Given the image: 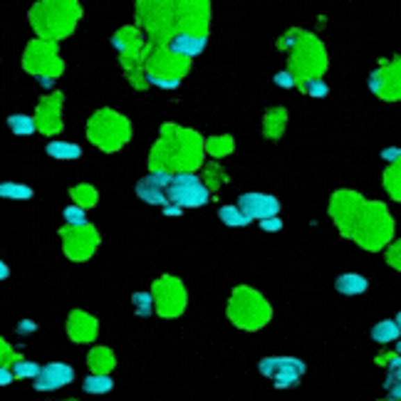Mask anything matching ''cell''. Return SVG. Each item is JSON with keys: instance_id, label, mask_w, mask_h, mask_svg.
I'll return each mask as SVG.
<instances>
[{"instance_id": "1", "label": "cell", "mask_w": 401, "mask_h": 401, "mask_svg": "<svg viewBox=\"0 0 401 401\" xmlns=\"http://www.w3.org/2000/svg\"><path fill=\"white\" fill-rule=\"evenodd\" d=\"M134 20L158 45L186 33L211 35V0H134Z\"/></svg>"}, {"instance_id": "2", "label": "cell", "mask_w": 401, "mask_h": 401, "mask_svg": "<svg viewBox=\"0 0 401 401\" xmlns=\"http://www.w3.org/2000/svg\"><path fill=\"white\" fill-rule=\"evenodd\" d=\"M329 215L345 238L364 250H382L394 236V218L379 201H367L354 191H337L329 201Z\"/></svg>"}, {"instance_id": "3", "label": "cell", "mask_w": 401, "mask_h": 401, "mask_svg": "<svg viewBox=\"0 0 401 401\" xmlns=\"http://www.w3.org/2000/svg\"><path fill=\"white\" fill-rule=\"evenodd\" d=\"M206 158V139L196 129H186L174 122H166L158 129V139L147 156L149 171H169V174H183V171L204 169Z\"/></svg>"}, {"instance_id": "4", "label": "cell", "mask_w": 401, "mask_h": 401, "mask_svg": "<svg viewBox=\"0 0 401 401\" xmlns=\"http://www.w3.org/2000/svg\"><path fill=\"white\" fill-rule=\"evenodd\" d=\"M277 50L288 55V69L297 77V85L307 79H322L329 67L327 47L310 30L290 28L277 40Z\"/></svg>"}, {"instance_id": "5", "label": "cell", "mask_w": 401, "mask_h": 401, "mask_svg": "<svg viewBox=\"0 0 401 401\" xmlns=\"http://www.w3.org/2000/svg\"><path fill=\"white\" fill-rule=\"evenodd\" d=\"M79 20H82L79 0H38L28 13V23L35 35L52 42L74 35Z\"/></svg>"}, {"instance_id": "6", "label": "cell", "mask_w": 401, "mask_h": 401, "mask_svg": "<svg viewBox=\"0 0 401 401\" xmlns=\"http://www.w3.org/2000/svg\"><path fill=\"white\" fill-rule=\"evenodd\" d=\"M144 69H147L149 85L158 90H176L183 77L191 72V60L176 55L169 50V45L147 42L144 47Z\"/></svg>"}, {"instance_id": "7", "label": "cell", "mask_w": 401, "mask_h": 401, "mask_svg": "<svg viewBox=\"0 0 401 401\" xmlns=\"http://www.w3.org/2000/svg\"><path fill=\"white\" fill-rule=\"evenodd\" d=\"M131 136H134L131 122L117 109L102 107L87 119V139L104 154L122 152L131 142Z\"/></svg>"}, {"instance_id": "8", "label": "cell", "mask_w": 401, "mask_h": 401, "mask_svg": "<svg viewBox=\"0 0 401 401\" xmlns=\"http://www.w3.org/2000/svg\"><path fill=\"white\" fill-rule=\"evenodd\" d=\"M228 317L238 327L243 329H258L270 320V305L260 293L253 288H236L228 302Z\"/></svg>"}, {"instance_id": "9", "label": "cell", "mask_w": 401, "mask_h": 401, "mask_svg": "<svg viewBox=\"0 0 401 401\" xmlns=\"http://www.w3.org/2000/svg\"><path fill=\"white\" fill-rule=\"evenodd\" d=\"M23 69L38 77H60L65 72V60L60 55V45L52 40L35 38L28 42L23 52Z\"/></svg>"}, {"instance_id": "10", "label": "cell", "mask_w": 401, "mask_h": 401, "mask_svg": "<svg viewBox=\"0 0 401 401\" xmlns=\"http://www.w3.org/2000/svg\"><path fill=\"white\" fill-rule=\"evenodd\" d=\"M211 188L204 183V176L196 171L174 174V183L169 186V201L183 206V208H201L211 201Z\"/></svg>"}, {"instance_id": "11", "label": "cell", "mask_w": 401, "mask_h": 401, "mask_svg": "<svg viewBox=\"0 0 401 401\" xmlns=\"http://www.w3.org/2000/svg\"><path fill=\"white\" fill-rule=\"evenodd\" d=\"M60 240H63V250L69 260L74 263H85L99 248V231L92 223L87 226H65L60 228Z\"/></svg>"}, {"instance_id": "12", "label": "cell", "mask_w": 401, "mask_h": 401, "mask_svg": "<svg viewBox=\"0 0 401 401\" xmlns=\"http://www.w3.org/2000/svg\"><path fill=\"white\" fill-rule=\"evenodd\" d=\"M152 293L156 297V312L161 317H179L186 307V288L174 275L158 277Z\"/></svg>"}, {"instance_id": "13", "label": "cell", "mask_w": 401, "mask_h": 401, "mask_svg": "<svg viewBox=\"0 0 401 401\" xmlns=\"http://www.w3.org/2000/svg\"><path fill=\"white\" fill-rule=\"evenodd\" d=\"M369 90L386 102L401 99V57L394 55L389 63H382L369 74Z\"/></svg>"}, {"instance_id": "14", "label": "cell", "mask_w": 401, "mask_h": 401, "mask_svg": "<svg viewBox=\"0 0 401 401\" xmlns=\"http://www.w3.org/2000/svg\"><path fill=\"white\" fill-rule=\"evenodd\" d=\"M63 104L65 95L63 92H50L38 102L35 107V122H38V131L45 136H57L63 131Z\"/></svg>"}, {"instance_id": "15", "label": "cell", "mask_w": 401, "mask_h": 401, "mask_svg": "<svg viewBox=\"0 0 401 401\" xmlns=\"http://www.w3.org/2000/svg\"><path fill=\"white\" fill-rule=\"evenodd\" d=\"M238 208L248 213L253 220H265V218H272V215H280V201L270 193H258V191H250V193H243V196H238Z\"/></svg>"}, {"instance_id": "16", "label": "cell", "mask_w": 401, "mask_h": 401, "mask_svg": "<svg viewBox=\"0 0 401 401\" xmlns=\"http://www.w3.org/2000/svg\"><path fill=\"white\" fill-rule=\"evenodd\" d=\"M33 382L38 391H57L63 389V386L72 384L74 369L65 362H52V364H45L42 372L38 374V379H33Z\"/></svg>"}, {"instance_id": "17", "label": "cell", "mask_w": 401, "mask_h": 401, "mask_svg": "<svg viewBox=\"0 0 401 401\" xmlns=\"http://www.w3.org/2000/svg\"><path fill=\"white\" fill-rule=\"evenodd\" d=\"M305 362L297 359V357H283V364H280V372L272 379L277 389H295L300 384V379L305 374Z\"/></svg>"}, {"instance_id": "18", "label": "cell", "mask_w": 401, "mask_h": 401, "mask_svg": "<svg viewBox=\"0 0 401 401\" xmlns=\"http://www.w3.org/2000/svg\"><path fill=\"white\" fill-rule=\"evenodd\" d=\"M206 45H208V35H179V38H174L169 42V50L176 52V55L181 57H188V60H193V57H198L201 52L206 50Z\"/></svg>"}, {"instance_id": "19", "label": "cell", "mask_w": 401, "mask_h": 401, "mask_svg": "<svg viewBox=\"0 0 401 401\" xmlns=\"http://www.w3.org/2000/svg\"><path fill=\"white\" fill-rule=\"evenodd\" d=\"M67 332L74 342H92L97 337V320L85 312H72L67 322Z\"/></svg>"}, {"instance_id": "20", "label": "cell", "mask_w": 401, "mask_h": 401, "mask_svg": "<svg viewBox=\"0 0 401 401\" xmlns=\"http://www.w3.org/2000/svg\"><path fill=\"white\" fill-rule=\"evenodd\" d=\"M288 129V109L285 107H270L263 117V136L277 142Z\"/></svg>"}, {"instance_id": "21", "label": "cell", "mask_w": 401, "mask_h": 401, "mask_svg": "<svg viewBox=\"0 0 401 401\" xmlns=\"http://www.w3.org/2000/svg\"><path fill=\"white\" fill-rule=\"evenodd\" d=\"M136 196L142 198L144 204H152V206H164L166 201H169V188L164 186H156V183L149 179V176H144V179H139L134 186Z\"/></svg>"}, {"instance_id": "22", "label": "cell", "mask_w": 401, "mask_h": 401, "mask_svg": "<svg viewBox=\"0 0 401 401\" xmlns=\"http://www.w3.org/2000/svg\"><path fill=\"white\" fill-rule=\"evenodd\" d=\"M367 288H369V280L364 275H357V272H345V275H339L337 283H334V290H337L339 295H347V297L367 293Z\"/></svg>"}, {"instance_id": "23", "label": "cell", "mask_w": 401, "mask_h": 401, "mask_svg": "<svg viewBox=\"0 0 401 401\" xmlns=\"http://www.w3.org/2000/svg\"><path fill=\"white\" fill-rule=\"evenodd\" d=\"M201 171H204V183L211 188V193H218L220 188L231 181L228 171L223 169L218 161H208V164H204V169H201Z\"/></svg>"}, {"instance_id": "24", "label": "cell", "mask_w": 401, "mask_h": 401, "mask_svg": "<svg viewBox=\"0 0 401 401\" xmlns=\"http://www.w3.org/2000/svg\"><path fill=\"white\" fill-rule=\"evenodd\" d=\"M236 152V139L231 134H215L206 139V154L213 158H223V156H231Z\"/></svg>"}, {"instance_id": "25", "label": "cell", "mask_w": 401, "mask_h": 401, "mask_svg": "<svg viewBox=\"0 0 401 401\" xmlns=\"http://www.w3.org/2000/svg\"><path fill=\"white\" fill-rule=\"evenodd\" d=\"M47 156L57 158V161H77L79 156H82V149H79V144H72V142H50L45 147Z\"/></svg>"}, {"instance_id": "26", "label": "cell", "mask_w": 401, "mask_h": 401, "mask_svg": "<svg viewBox=\"0 0 401 401\" xmlns=\"http://www.w3.org/2000/svg\"><path fill=\"white\" fill-rule=\"evenodd\" d=\"M401 327L396 320H382L372 327V339L377 345H389V342H399Z\"/></svg>"}, {"instance_id": "27", "label": "cell", "mask_w": 401, "mask_h": 401, "mask_svg": "<svg viewBox=\"0 0 401 401\" xmlns=\"http://www.w3.org/2000/svg\"><path fill=\"white\" fill-rule=\"evenodd\" d=\"M69 198H72V204L82 206V208H95L99 204V193H97L95 186L90 183H77V186L69 188Z\"/></svg>"}, {"instance_id": "28", "label": "cell", "mask_w": 401, "mask_h": 401, "mask_svg": "<svg viewBox=\"0 0 401 401\" xmlns=\"http://www.w3.org/2000/svg\"><path fill=\"white\" fill-rule=\"evenodd\" d=\"M382 183H384L386 193H389L394 201L401 204V158L396 164H389L384 169V176H382Z\"/></svg>"}, {"instance_id": "29", "label": "cell", "mask_w": 401, "mask_h": 401, "mask_svg": "<svg viewBox=\"0 0 401 401\" xmlns=\"http://www.w3.org/2000/svg\"><path fill=\"white\" fill-rule=\"evenodd\" d=\"M82 389L87 391V394H109V391L114 389V379L109 377V374H90V377L82 382Z\"/></svg>"}, {"instance_id": "30", "label": "cell", "mask_w": 401, "mask_h": 401, "mask_svg": "<svg viewBox=\"0 0 401 401\" xmlns=\"http://www.w3.org/2000/svg\"><path fill=\"white\" fill-rule=\"evenodd\" d=\"M218 218L226 223L228 228H243V226H250V215L243 213V211L238 208V206H220L218 208Z\"/></svg>"}, {"instance_id": "31", "label": "cell", "mask_w": 401, "mask_h": 401, "mask_svg": "<svg viewBox=\"0 0 401 401\" xmlns=\"http://www.w3.org/2000/svg\"><path fill=\"white\" fill-rule=\"evenodd\" d=\"M8 126L15 136H30L38 131V122L30 114H10L8 117Z\"/></svg>"}, {"instance_id": "32", "label": "cell", "mask_w": 401, "mask_h": 401, "mask_svg": "<svg viewBox=\"0 0 401 401\" xmlns=\"http://www.w3.org/2000/svg\"><path fill=\"white\" fill-rule=\"evenodd\" d=\"M87 362L92 364V369H95V374H107V372H112V367H114V354L109 350H95L90 357H87Z\"/></svg>"}, {"instance_id": "33", "label": "cell", "mask_w": 401, "mask_h": 401, "mask_svg": "<svg viewBox=\"0 0 401 401\" xmlns=\"http://www.w3.org/2000/svg\"><path fill=\"white\" fill-rule=\"evenodd\" d=\"M33 188L25 186V183L15 181H3L0 183V196L3 198H17V201H25V198H33Z\"/></svg>"}, {"instance_id": "34", "label": "cell", "mask_w": 401, "mask_h": 401, "mask_svg": "<svg viewBox=\"0 0 401 401\" xmlns=\"http://www.w3.org/2000/svg\"><path fill=\"white\" fill-rule=\"evenodd\" d=\"M297 90L307 97H315V99H322V97L329 95V87L325 79H307V82H300Z\"/></svg>"}, {"instance_id": "35", "label": "cell", "mask_w": 401, "mask_h": 401, "mask_svg": "<svg viewBox=\"0 0 401 401\" xmlns=\"http://www.w3.org/2000/svg\"><path fill=\"white\" fill-rule=\"evenodd\" d=\"M63 218L67 226H87V211L77 204L67 206V208L63 211Z\"/></svg>"}, {"instance_id": "36", "label": "cell", "mask_w": 401, "mask_h": 401, "mask_svg": "<svg viewBox=\"0 0 401 401\" xmlns=\"http://www.w3.org/2000/svg\"><path fill=\"white\" fill-rule=\"evenodd\" d=\"M13 372H15L17 379H38V374L42 372V367L35 362H28V359H20V362L13 364Z\"/></svg>"}, {"instance_id": "37", "label": "cell", "mask_w": 401, "mask_h": 401, "mask_svg": "<svg viewBox=\"0 0 401 401\" xmlns=\"http://www.w3.org/2000/svg\"><path fill=\"white\" fill-rule=\"evenodd\" d=\"M280 364H283V357H263V359L258 362V369L263 377L275 379L277 372H280Z\"/></svg>"}, {"instance_id": "38", "label": "cell", "mask_w": 401, "mask_h": 401, "mask_svg": "<svg viewBox=\"0 0 401 401\" xmlns=\"http://www.w3.org/2000/svg\"><path fill=\"white\" fill-rule=\"evenodd\" d=\"M272 82H275L280 90H297V77H295L290 69H280V72L272 77Z\"/></svg>"}, {"instance_id": "39", "label": "cell", "mask_w": 401, "mask_h": 401, "mask_svg": "<svg viewBox=\"0 0 401 401\" xmlns=\"http://www.w3.org/2000/svg\"><path fill=\"white\" fill-rule=\"evenodd\" d=\"M131 302H134L136 310H139V307H156V297H154V293H134L131 295Z\"/></svg>"}, {"instance_id": "40", "label": "cell", "mask_w": 401, "mask_h": 401, "mask_svg": "<svg viewBox=\"0 0 401 401\" xmlns=\"http://www.w3.org/2000/svg\"><path fill=\"white\" fill-rule=\"evenodd\" d=\"M260 228H263L265 233H277V231H283L285 223H283V218H280V215H272V218L260 220Z\"/></svg>"}, {"instance_id": "41", "label": "cell", "mask_w": 401, "mask_h": 401, "mask_svg": "<svg viewBox=\"0 0 401 401\" xmlns=\"http://www.w3.org/2000/svg\"><path fill=\"white\" fill-rule=\"evenodd\" d=\"M386 260H389L396 270H401V240H396L394 245H389V248H386Z\"/></svg>"}, {"instance_id": "42", "label": "cell", "mask_w": 401, "mask_h": 401, "mask_svg": "<svg viewBox=\"0 0 401 401\" xmlns=\"http://www.w3.org/2000/svg\"><path fill=\"white\" fill-rule=\"evenodd\" d=\"M161 213H164V215H174V218H179V215L183 213V206L174 204V201H166V204L161 206Z\"/></svg>"}, {"instance_id": "43", "label": "cell", "mask_w": 401, "mask_h": 401, "mask_svg": "<svg viewBox=\"0 0 401 401\" xmlns=\"http://www.w3.org/2000/svg\"><path fill=\"white\" fill-rule=\"evenodd\" d=\"M33 332H38V322H33V320H20L17 322V334H33Z\"/></svg>"}, {"instance_id": "44", "label": "cell", "mask_w": 401, "mask_h": 401, "mask_svg": "<svg viewBox=\"0 0 401 401\" xmlns=\"http://www.w3.org/2000/svg\"><path fill=\"white\" fill-rule=\"evenodd\" d=\"M382 158H384L386 164H396V161L401 158V149H396V147L384 149V152H382Z\"/></svg>"}, {"instance_id": "45", "label": "cell", "mask_w": 401, "mask_h": 401, "mask_svg": "<svg viewBox=\"0 0 401 401\" xmlns=\"http://www.w3.org/2000/svg\"><path fill=\"white\" fill-rule=\"evenodd\" d=\"M13 379H15V372H10V369H8V367L0 369V384L8 386V384H10V382H13Z\"/></svg>"}, {"instance_id": "46", "label": "cell", "mask_w": 401, "mask_h": 401, "mask_svg": "<svg viewBox=\"0 0 401 401\" xmlns=\"http://www.w3.org/2000/svg\"><path fill=\"white\" fill-rule=\"evenodd\" d=\"M55 82H57L55 77H38V85L42 87V90H50V92H55Z\"/></svg>"}, {"instance_id": "47", "label": "cell", "mask_w": 401, "mask_h": 401, "mask_svg": "<svg viewBox=\"0 0 401 401\" xmlns=\"http://www.w3.org/2000/svg\"><path fill=\"white\" fill-rule=\"evenodd\" d=\"M389 396L391 399H396V401H401V382H396L394 386L389 389Z\"/></svg>"}, {"instance_id": "48", "label": "cell", "mask_w": 401, "mask_h": 401, "mask_svg": "<svg viewBox=\"0 0 401 401\" xmlns=\"http://www.w3.org/2000/svg\"><path fill=\"white\" fill-rule=\"evenodd\" d=\"M134 312H136V317H149L156 312V307H139V310H134Z\"/></svg>"}, {"instance_id": "49", "label": "cell", "mask_w": 401, "mask_h": 401, "mask_svg": "<svg viewBox=\"0 0 401 401\" xmlns=\"http://www.w3.org/2000/svg\"><path fill=\"white\" fill-rule=\"evenodd\" d=\"M0 280H8V265H6V263H0Z\"/></svg>"}, {"instance_id": "50", "label": "cell", "mask_w": 401, "mask_h": 401, "mask_svg": "<svg viewBox=\"0 0 401 401\" xmlns=\"http://www.w3.org/2000/svg\"><path fill=\"white\" fill-rule=\"evenodd\" d=\"M391 374H394V377H396V382H401V367H399V369H394V372H391Z\"/></svg>"}, {"instance_id": "51", "label": "cell", "mask_w": 401, "mask_h": 401, "mask_svg": "<svg viewBox=\"0 0 401 401\" xmlns=\"http://www.w3.org/2000/svg\"><path fill=\"white\" fill-rule=\"evenodd\" d=\"M396 352H399V354H401V339H399V342H396Z\"/></svg>"}, {"instance_id": "52", "label": "cell", "mask_w": 401, "mask_h": 401, "mask_svg": "<svg viewBox=\"0 0 401 401\" xmlns=\"http://www.w3.org/2000/svg\"><path fill=\"white\" fill-rule=\"evenodd\" d=\"M396 322H399V327H401V312H399V315H396Z\"/></svg>"}]
</instances>
